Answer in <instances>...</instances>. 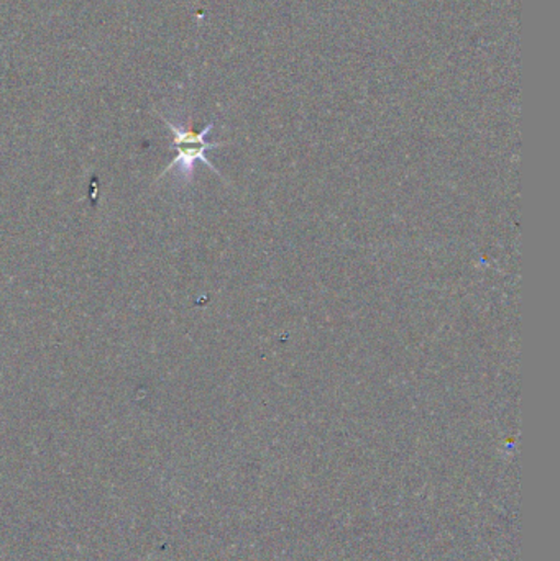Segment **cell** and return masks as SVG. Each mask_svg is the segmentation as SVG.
I'll return each mask as SVG.
<instances>
[{"label": "cell", "mask_w": 560, "mask_h": 561, "mask_svg": "<svg viewBox=\"0 0 560 561\" xmlns=\"http://www.w3.org/2000/svg\"><path fill=\"white\" fill-rule=\"evenodd\" d=\"M163 118L167 127L170 128L171 134H173V141H171V148L176 150V158L168 164L167 170L157 178V181L163 180L167 176V173H170L174 168H180L181 173L186 174V176H191L194 171V167H196L197 161L206 164L207 168L214 171V173L219 174V170L207 160L206 153L209 150H214V148L224 147L227 144H210V141L206 140L209 131L213 130L214 124L207 125L203 130L196 131L193 130L191 125L187 127H181V125L173 124V122L167 121Z\"/></svg>", "instance_id": "6da1fadb"}]
</instances>
